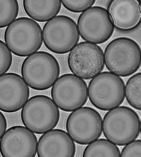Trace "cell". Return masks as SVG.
Wrapping results in <instances>:
<instances>
[{
    "label": "cell",
    "mask_w": 141,
    "mask_h": 157,
    "mask_svg": "<svg viewBox=\"0 0 141 157\" xmlns=\"http://www.w3.org/2000/svg\"><path fill=\"white\" fill-rule=\"evenodd\" d=\"M77 26L84 40L95 44L104 43L109 40L114 30L109 11L97 6L92 7L80 15Z\"/></svg>",
    "instance_id": "9"
},
{
    "label": "cell",
    "mask_w": 141,
    "mask_h": 157,
    "mask_svg": "<svg viewBox=\"0 0 141 157\" xmlns=\"http://www.w3.org/2000/svg\"><path fill=\"white\" fill-rule=\"evenodd\" d=\"M125 87L123 79L117 75L109 71L101 72L89 83V99L97 109L109 111L123 104Z\"/></svg>",
    "instance_id": "6"
},
{
    "label": "cell",
    "mask_w": 141,
    "mask_h": 157,
    "mask_svg": "<svg viewBox=\"0 0 141 157\" xmlns=\"http://www.w3.org/2000/svg\"><path fill=\"white\" fill-rule=\"evenodd\" d=\"M139 2L140 4V6L141 7V0H140V1H139Z\"/></svg>",
    "instance_id": "25"
},
{
    "label": "cell",
    "mask_w": 141,
    "mask_h": 157,
    "mask_svg": "<svg viewBox=\"0 0 141 157\" xmlns=\"http://www.w3.org/2000/svg\"><path fill=\"white\" fill-rule=\"evenodd\" d=\"M21 74L28 86L44 90L53 86L60 73L59 63L51 54L38 51L28 56L21 67Z\"/></svg>",
    "instance_id": "4"
},
{
    "label": "cell",
    "mask_w": 141,
    "mask_h": 157,
    "mask_svg": "<svg viewBox=\"0 0 141 157\" xmlns=\"http://www.w3.org/2000/svg\"><path fill=\"white\" fill-rule=\"evenodd\" d=\"M0 75L5 74L11 67L12 63V55L6 44L2 40L0 41Z\"/></svg>",
    "instance_id": "21"
},
{
    "label": "cell",
    "mask_w": 141,
    "mask_h": 157,
    "mask_svg": "<svg viewBox=\"0 0 141 157\" xmlns=\"http://www.w3.org/2000/svg\"><path fill=\"white\" fill-rule=\"evenodd\" d=\"M66 128L68 133L77 144H89L101 135L102 118L95 109L82 107L69 115L67 121Z\"/></svg>",
    "instance_id": "11"
},
{
    "label": "cell",
    "mask_w": 141,
    "mask_h": 157,
    "mask_svg": "<svg viewBox=\"0 0 141 157\" xmlns=\"http://www.w3.org/2000/svg\"><path fill=\"white\" fill-rule=\"evenodd\" d=\"M104 53L97 44L82 42L70 51L68 65L70 71L85 79H92L103 71L105 67Z\"/></svg>",
    "instance_id": "10"
},
{
    "label": "cell",
    "mask_w": 141,
    "mask_h": 157,
    "mask_svg": "<svg viewBox=\"0 0 141 157\" xmlns=\"http://www.w3.org/2000/svg\"><path fill=\"white\" fill-rule=\"evenodd\" d=\"M74 141L62 130H52L42 135L39 140L37 154L39 157H73L76 153Z\"/></svg>",
    "instance_id": "14"
},
{
    "label": "cell",
    "mask_w": 141,
    "mask_h": 157,
    "mask_svg": "<svg viewBox=\"0 0 141 157\" xmlns=\"http://www.w3.org/2000/svg\"><path fill=\"white\" fill-rule=\"evenodd\" d=\"M0 124H1V128H0V138H1L6 132L7 128V122L5 117L1 112H0Z\"/></svg>",
    "instance_id": "23"
},
{
    "label": "cell",
    "mask_w": 141,
    "mask_h": 157,
    "mask_svg": "<svg viewBox=\"0 0 141 157\" xmlns=\"http://www.w3.org/2000/svg\"><path fill=\"white\" fill-rule=\"evenodd\" d=\"M29 86L23 77L13 73L0 76V110L13 113L22 109L29 99Z\"/></svg>",
    "instance_id": "13"
},
{
    "label": "cell",
    "mask_w": 141,
    "mask_h": 157,
    "mask_svg": "<svg viewBox=\"0 0 141 157\" xmlns=\"http://www.w3.org/2000/svg\"><path fill=\"white\" fill-rule=\"evenodd\" d=\"M62 4L61 0L23 1V6L27 15L39 22H48L56 17L59 13Z\"/></svg>",
    "instance_id": "16"
},
{
    "label": "cell",
    "mask_w": 141,
    "mask_h": 157,
    "mask_svg": "<svg viewBox=\"0 0 141 157\" xmlns=\"http://www.w3.org/2000/svg\"><path fill=\"white\" fill-rule=\"evenodd\" d=\"M51 94L60 109L73 112L83 106L87 101V84L74 74H65L60 76L54 84Z\"/></svg>",
    "instance_id": "8"
},
{
    "label": "cell",
    "mask_w": 141,
    "mask_h": 157,
    "mask_svg": "<svg viewBox=\"0 0 141 157\" xmlns=\"http://www.w3.org/2000/svg\"><path fill=\"white\" fill-rule=\"evenodd\" d=\"M106 67L119 76L128 77L137 72L141 65V49L137 42L128 37L115 39L106 47Z\"/></svg>",
    "instance_id": "1"
},
{
    "label": "cell",
    "mask_w": 141,
    "mask_h": 157,
    "mask_svg": "<svg viewBox=\"0 0 141 157\" xmlns=\"http://www.w3.org/2000/svg\"><path fill=\"white\" fill-rule=\"evenodd\" d=\"M6 44L14 54L28 57L37 52L43 43L40 25L31 18H18L7 27L5 32Z\"/></svg>",
    "instance_id": "2"
},
{
    "label": "cell",
    "mask_w": 141,
    "mask_h": 157,
    "mask_svg": "<svg viewBox=\"0 0 141 157\" xmlns=\"http://www.w3.org/2000/svg\"><path fill=\"white\" fill-rule=\"evenodd\" d=\"M125 90L126 100L129 104L141 111V72L134 75L129 79Z\"/></svg>",
    "instance_id": "18"
},
{
    "label": "cell",
    "mask_w": 141,
    "mask_h": 157,
    "mask_svg": "<svg viewBox=\"0 0 141 157\" xmlns=\"http://www.w3.org/2000/svg\"><path fill=\"white\" fill-rule=\"evenodd\" d=\"M108 11L114 26L120 31L129 32L141 24V8L137 0H113Z\"/></svg>",
    "instance_id": "15"
},
{
    "label": "cell",
    "mask_w": 141,
    "mask_h": 157,
    "mask_svg": "<svg viewBox=\"0 0 141 157\" xmlns=\"http://www.w3.org/2000/svg\"><path fill=\"white\" fill-rule=\"evenodd\" d=\"M42 33L46 47L58 54L70 52L77 45L80 39L77 23L65 15L57 16L47 22Z\"/></svg>",
    "instance_id": "7"
},
{
    "label": "cell",
    "mask_w": 141,
    "mask_h": 157,
    "mask_svg": "<svg viewBox=\"0 0 141 157\" xmlns=\"http://www.w3.org/2000/svg\"><path fill=\"white\" fill-rule=\"evenodd\" d=\"M19 5L16 0H0V28L8 27L17 18Z\"/></svg>",
    "instance_id": "19"
},
{
    "label": "cell",
    "mask_w": 141,
    "mask_h": 157,
    "mask_svg": "<svg viewBox=\"0 0 141 157\" xmlns=\"http://www.w3.org/2000/svg\"><path fill=\"white\" fill-rule=\"evenodd\" d=\"M121 157H141V140L129 143L122 150Z\"/></svg>",
    "instance_id": "22"
},
{
    "label": "cell",
    "mask_w": 141,
    "mask_h": 157,
    "mask_svg": "<svg viewBox=\"0 0 141 157\" xmlns=\"http://www.w3.org/2000/svg\"><path fill=\"white\" fill-rule=\"evenodd\" d=\"M140 121L131 108L119 106L109 110L103 121V132L107 139L119 146H124L137 139Z\"/></svg>",
    "instance_id": "3"
},
{
    "label": "cell",
    "mask_w": 141,
    "mask_h": 157,
    "mask_svg": "<svg viewBox=\"0 0 141 157\" xmlns=\"http://www.w3.org/2000/svg\"><path fill=\"white\" fill-rule=\"evenodd\" d=\"M59 109L53 99L44 95L30 98L23 107L21 118L25 127L42 134L55 128L59 121Z\"/></svg>",
    "instance_id": "5"
},
{
    "label": "cell",
    "mask_w": 141,
    "mask_h": 157,
    "mask_svg": "<svg viewBox=\"0 0 141 157\" xmlns=\"http://www.w3.org/2000/svg\"><path fill=\"white\" fill-rule=\"evenodd\" d=\"M38 142L34 133L27 128L13 126L1 138V153L3 157H34Z\"/></svg>",
    "instance_id": "12"
},
{
    "label": "cell",
    "mask_w": 141,
    "mask_h": 157,
    "mask_svg": "<svg viewBox=\"0 0 141 157\" xmlns=\"http://www.w3.org/2000/svg\"><path fill=\"white\" fill-rule=\"evenodd\" d=\"M63 6L68 10L76 13H83L92 7L95 3L94 0L84 1H72L62 0Z\"/></svg>",
    "instance_id": "20"
},
{
    "label": "cell",
    "mask_w": 141,
    "mask_h": 157,
    "mask_svg": "<svg viewBox=\"0 0 141 157\" xmlns=\"http://www.w3.org/2000/svg\"><path fill=\"white\" fill-rule=\"evenodd\" d=\"M140 132L141 135V121H140Z\"/></svg>",
    "instance_id": "24"
},
{
    "label": "cell",
    "mask_w": 141,
    "mask_h": 157,
    "mask_svg": "<svg viewBox=\"0 0 141 157\" xmlns=\"http://www.w3.org/2000/svg\"><path fill=\"white\" fill-rule=\"evenodd\" d=\"M119 147L108 139H97L88 144L85 149L84 157H120Z\"/></svg>",
    "instance_id": "17"
}]
</instances>
